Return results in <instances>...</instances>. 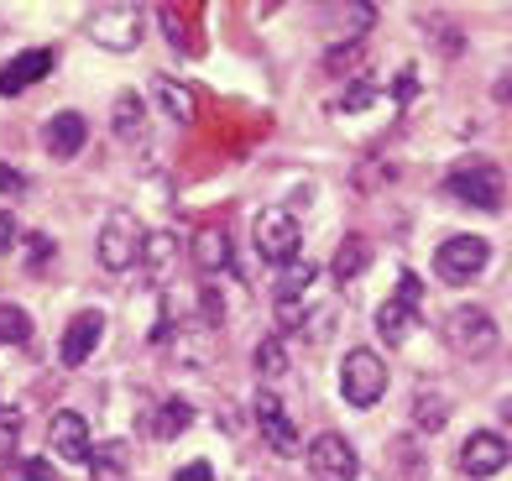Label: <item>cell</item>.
<instances>
[{"instance_id": "6da1fadb", "label": "cell", "mask_w": 512, "mask_h": 481, "mask_svg": "<svg viewBox=\"0 0 512 481\" xmlns=\"http://www.w3.org/2000/svg\"><path fill=\"white\" fill-rule=\"evenodd\" d=\"M142 27H147V11L131 6V0H110V6L89 11V42L105 53H131L142 42Z\"/></svg>"}, {"instance_id": "7a4b0ae2", "label": "cell", "mask_w": 512, "mask_h": 481, "mask_svg": "<svg viewBox=\"0 0 512 481\" xmlns=\"http://www.w3.org/2000/svg\"><path fill=\"white\" fill-rule=\"evenodd\" d=\"M445 189L460 199V204H471V210H486V215H497L502 210V194H507V178L497 163H486V157H471L465 168H455L445 178Z\"/></svg>"}, {"instance_id": "3957f363", "label": "cell", "mask_w": 512, "mask_h": 481, "mask_svg": "<svg viewBox=\"0 0 512 481\" xmlns=\"http://www.w3.org/2000/svg\"><path fill=\"white\" fill-rule=\"evenodd\" d=\"M445 340H450V351L465 356V361H481V356H492L497 351V319L476 309V304H460L450 319H445Z\"/></svg>"}, {"instance_id": "277c9868", "label": "cell", "mask_w": 512, "mask_h": 481, "mask_svg": "<svg viewBox=\"0 0 512 481\" xmlns=\"http://www.w3.org/2000/svg\"><path fill=\"white\" fill-rule=\"evenodd\" d=\"M142 246H147V231H142V220H136L131 210H110L105 215V231H100L105 272H131L136 262H142Z\"/></svg>"}, {"instance_id": "5b68a950", "label": "cell", "mask_w": 512, "mask_h": 481, "mask_svg": "<svg viewBox=\"0 0 512 481\" xmlns=\"http://www.w3.org/2000/svg\"><path fill=\"white\" fill-rule=\"evenodd\" d=\"M251 236H256V257L262 262H272V267H288V262H298V220H293V210H262L256 215V225H251Z\"/></svg>"}, {"instance_id": "8992f818", "label": "cell", "mask_w": 512, "mask_h": 481, "mask_svg": "<svg viewBox=\"0 0 512 481\" xmlns=\"http://www.w3.org/2000/svg\"><path fill=\"white\" fill-rule=\"evenodd\" d=\"M340 393H345V403H356V408H371L382 393H387V361L377 356V351H351L345 356V366H340Z\"/></svg>"}, {"instance_id": "52a82bcc", "label": "cell", "mask_w": 512, "mask_h": 481, "mask_svg": "<svg viewBox=\"0 0 512 481\" xmlns=\"http://www.w3.org/2000/svg\"><path fill=\"white\" fill-rule=\"evenodd\" d=\"M486 262H492V246H486L481 236H450L445 246L434 251V267L445 283H471L486 272Z\"/></svg>"}, {"instance_id": "ba28073f", "label": "cell", "mask_w": 512, "mask_h": 481, "mask_svg": "<svg viewBox=\"0 0 512 481\" xmlns=\"http://www.w3.org/2000/svg\"><path fill=\"white\" fill-rule=\"evenodd\" d=\"M309 471H314V481H356L361 476V461H356V450H351V440L345 434H314L309 440Z\"/></svg>"}, {"instance_id": "9c48e42d", "label": "cell", "mask_w": 512, "mask_h": 481, "mask_svg": "<svg viewBox=\"0 0 512 481\" xmlns=\"http://www.w3.org/2000/svg\"><path fill=\"white\" fill-rule=\"evenodd\" d=\"M256 429H262V440L277 450V455H298V429H293V419H288V408L277 403L272 393H256Z\"/></svg>"}, {"instance_id": "30bf717a", "label": "cell", "mask_w": 512, "mask_h": 481, "mask_svg": "<svg viewBox=\"0 0 512 481\" xmlns=\"http://www.w3.org/2000/svg\"><path fill=\"white\" fill-rule=\"evenodd\" d=\"M53 63H58L53 48H27V53H16L6 68H0V95H21V89H32L37 79L53 74Z\"/></svg>"}, {"instance_id": "8fae6325", "label": "cell", "mask_w": 512, "mask_h": 481, "mask_svg": "<svg viewBox=\"0 0 512 481\" xmlns=\"http://www.w3.org/2000/svg\"><path fill=\"white\" fill-rule=\"evenodd\" d=\"M100 335H105V319H100L95 309H84V314H74V319H68V330H63V346H58L63 366H84L89 356H95Z\"/></svg>"}, {"instance_id": "7c38bea8", "label": "cell", "mask_w": 512, "mask_h": 481, "mask_svg": "<svg viewBox=\"0 0 512 481\" xmlns=\"http://www.w3.org/2000/svg\"><path fill=\"white\" fill-rule=\"evenodd\" d=\"M53 455H63L68 466H89V424H84V414H74V408H63V414H53Z\"/></svg>"}, {"instance_id": "4fadbf2b", "label": "cell", "mask_w": 512, "mask_h": 481, "mask_svg": "<svg viewBox=\"0 0 512 481\" xmlns=\"http://www.w3.org/2000/svg\"><path fill=\"white\" fill-rule=\"evenodd\" d=\"M507 455H512V450H507L502 434H471V440L460 445V471L476 476V481H481V476H497V471L507 466Z\"/></svg>"}, {"instance_id": "5bb4252c", "label": "cell", "mask_w": 512, "mask_h": 481, "mask_svg": "<svg viewBox=\"0 0 512 481\" xmlns=\"http://www.w3.org/2000/svg\"><path fill=\"white\" fill-rule=\"evenodd\" d=\"M89 142V121L79 116V110H58V116L48 121V131H42V147H48L58 163H68V157H79Z\"/></svg>"}, {"instance_id": "9a60e30c", "label": "cell", "mask_w": 512, "mask_h": 481, "mask_svg": "<svg viewBox=\"0 0 512 481\" xmlns=\"http://www.w3.org/2000/svg\"><path fill=\"white\" fill-rule=\"evenodd\" d=\"M194 267L204 272V278H215V272L230 267V236L220 231V225H204V231L194 236Z\"/></svg>"}, {"instance_id": "2e32d148", "label": "cell", "mask_w": 512, "mask_h": 481, "mask_svg": "<svg viewBox=\"0 0 512 481\" xmlns=\"http://www.w3.org/2000/svg\"><path fill=\"white\" fill-rule=\"evenodd\" d=\"M110 121H115V136H121V142H142V136H147V100L136 95V89L115 95Z\"/></svg>"}, {"instance_id": "e0dca14e", "label": "cell", "mask_w": 512, "mask_h": 481, "mask_svg": "<svg viewBox=\"0 0 512 481\" xmlns=\"http://www.w3.org/2000/svg\"><path fill=\"white\" fill-rule=\"evenodd\" d=\"M413 330H418V309H408V304H398V299H387V304L377 309V335L387 340V346H403Z\"/></svg>"}, {"instance_id": "ac0fdd59", "label": "cell", "mask_w": 512, "mask_h": 481, "mask_svg": "<svg viewBox=\"0 0 512 481\" xmlns=\"http://www.w3.org/2000/svg\"><path fill=\"white\" fill-rule=\"evenodd\" d=\"M413 424L429 429V434H439V429L450 424V398L439 393V387H418V398H413Z\"/></svg>"}, {"instance_id": "d6986e66", "label": "cell", "mask_w": 512, "mask_h": 481, "mask_svg": "<svg viewBox=\"0 0 512 481\" xmlns=\"http://www.w3.org/2000/svg\"><path fill=\"white\" fill-rule=\"evenodd\" d=\"M366 267H371V241L366 236H345L340 251H335V262H330V272L340 283H351V278H361Z\"/></svg>"}, {"instance_id": "ffe728a7", "label": "cell", "mask_w": 512, "mask_h": 481, "mask_svg": "<svg viewBox=\"0 0 512 481\" xmlns=\"http://www.w3.org/2000/svg\"><path fill=\"white\" fill-rule=\"evenodd\" d=\"M173 257H178V241H173L168 231L147 236V246H142V262H147V278H152V283H168V267H173Z\"/></svg>"}, {"instance_id": "44dd1931", "label": "cell", "mask_w": 512, "mask_h": 481, "mask_svg": "<svg viewBox=\"0 0 512 481\" xmlns=\"http://www.w3.org/2000/svg\"><path fill=\"white\" fill-rule=\"evenodd\" d=\"M314 272H319V267H314L309 257H304V262H288L283 272H277V288H272L277 304H298V299H304V288L314 283Z\"/></svg>"}, {"instance_id": "7402d4cb", "label": "cell", "mask_w": 512, "mask_h": 481, "mask_svg": "<svg viewBox=\"0 0 512 481\" xmlns=\"http://www.w3.org/2000/svg\"><path fill=\"white\" fill-rule=\"evenodd\" d=\"M157 100H162V110H168V121H194V89H183L178 79H168V74H162L157 79Z\"/></svg>"}, {"instance_id": "603a6c76", "label": "cell", "mask_w": 512, "mask_h": 481, "mask_svg": "<svg viewBox=\"0 0 512 481\" xmlns=\"http://www.w3.org/2000/svg\"><path fill=\"white\" fill-rule=\"evenodd\" d=\"M189 424H194V408L183 403V398H168V403L157 408V419H152V434H157V440H178Z\"/></svg>"}, {"instance_id": "cb8c5ba5", "label": "cell", "mask_w": 512, "mask_h": 481, "mask_svg": "<svg viewBox=\"0 0 512 481\" xmlns=\"http://www.w3.org/2000/svg\"><path fill=\"white\" fill-rule=\"evenodd\" d=\"M89 466H95V476H105V481L126 476V466H131L126 440H110V445H100V450H89Z\"/></svg>"}, {"instance_id": "d4e9b609", "label": "cell", "mask_w": 512, "mask_h": 481, "mask_svg": "<svg viewBox=\"0 0 512 481\" xmlns=\"http://www.w3.org/2000/svg\"><path fill=\"white\" fill-rule=\"evenodd\" d=\"M32 340V314L16 304H0V346H27Z\"/></svg>"}, {"instance_id": "484cf974", "label": "cell", "mask_w": 512, "mask_h": 481, "mask_svg": "<svg viewBox=\"0 0 512 481\" xmlns=\"http://www.w3.org/2000/svg\"><path fill=\"white\" fill-rule=\"evenodd\" d=\"M251 366H256L262 377H283V372H288V346H283V335H267L262 346H256Z\"/></svg>"}, {"instance_id": "4316f807", "label": "cell", "mask_w": 512, "mask_h": 481, "mask_svg": "<svg viewBox=\"0 0 512 481\" xmlns=\"http://www.w3.org/2000/svg\"><path fill=\"white\" fill-rule=\"evenodd\" d=\"M6 481H53V466L42 455H6Z\"/></svg>"}, {"instance_id": "83f0119b", "label": "cell", "mask_w": 512, "mask_h": 481, "mask_svg": "<svg viewBox=\"0 0 512 481\" xmlns=\"http://www.w3.org/2000/svg\"><path fill=\"white\" fill-rule=\"evenodd\" d=\"M361 63H366L361 42H335V48L324 53V68H330V74H361Z\"/></svg>"}, {"instance_id": "f1b7e54d", "label": "cell", "mask_w": 512, "mask_h": 481, "mask_svg": "<svg viewBox=\"0 0 512 481\" xmlns=\"http://www.w3.org/2000/svg\"><path fill=\"white\" fill-rule=\"evenodd\" d=\"M398 304H408V309L424 304V283H418L413 272H403V278H398Z\"/></svg>"}, {"instance_id": "f546056e", "label": "cell", "mask_w": 512, "mask_h": 481, "mask_svg": "<svg viewBox=\"0 0 512 481\" xmlns=\"http://www.w3.org/2000/svg\"><path fill=\"white\" fill-rule=\"evenodd\" d=\"M27 262H32V272H42V267H48V257H53V241L48 236H27Z\"/></svg>"}, {"instance_id": "4dcf8cb0", "label": "cell", "mask_w": 512, "mask_h": 481, "mask_svg": "<svg viewBox=\"0 0 512 481\" xmlns=\"http://www.w3.org/2000/svg\"><path fill=\"white\" fill-rule=\"evenodd\" d=\"M16 429H21V419H16V408H0V455H6V450L16 445Z\"/></svg>"}, {"instance_id": "1f68e13d", "label": "cell", "mask_w": 512, "mask_h": 481, "mask_svg": "<svg viewBox=\"0 0 512 481\" xmlns=\"http://www.w3.org/2000/svg\"><path fill=\"white\" fill-rule=\"evenodd\" d=\"M21 241V231H16V215L11 210H0V257H6V251Z\"/></svg>"}, {"instance_id": "d6a6232c", "label": "cell", "mask_w": 512, "mask_h": 481, "mask_svg": "<svg viewBox=\"0 0 512 481\" xmlns=\"http://www.w3.org/2000/svg\"><path fill=\"white\" fill-rule=\"evenodd\" d=\"M173 481H215V466H209V461H189L183 471H173Z\"/></svg>"}, {"instance_id": "836d02e7", "label": "cell", "mask_w": 512, "mask_h": 481, "mask_svg": "<svg viewBox=\"0 0 512 481\" xmlns=\"http://www.w3.org/2000/svg\"><path fill=\"white\" fill-rule=\"evenodd\" d=\"M330 325H335V309H319L309 319V340H324V335H330Z\"/></svg>"}, {"instance_id": "e575fe53", "label": "cell", "mask_w": 512, "mask_h": 481, "mask_svg": "<svg viewBox=\"0 0 512 481\" xmlns=\"http://www.w3.org/2000/svg\"><path fill=\"white\" fill-rule=\"evenodd\" d=\"M492 95H497V105H512V68H502V79L492 84Z\"/></svg>"}, {"instance_id": "d590c367", "label": "cell", "mask_w": 512, "mask_h": 481, "mask_svg": "<svg viewBox=\"0 0 512 481\" xmlns=\"http://www.w3.org/2000/svg\"><path fill=\"white\" fill-rule=\"evenodd\" d=\"M0 189H6V194H21V189H27V178L11 173V168H0Z\"/></svg>"}, {"instance_id": "8d00e7d4", "label": "cell", "mask_w": 512, "mask_h": 481, "mask_svg": "<svg viewBox=\"0 0 512 481\" xmlns=\"http://www.w3.org/2000/svg\"><path fill=\"white\" fill-rule=\"evenodd\" d=\"M502 429H507V434H512V398H507V403H502Z\"/></svg>"}]
</instances>
